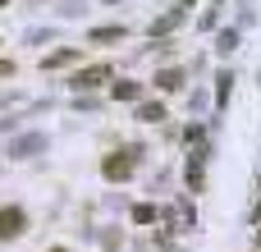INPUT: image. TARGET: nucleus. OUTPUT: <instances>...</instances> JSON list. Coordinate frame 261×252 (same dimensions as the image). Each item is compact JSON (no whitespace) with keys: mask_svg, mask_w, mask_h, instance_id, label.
Here are the masks:
<instances>
[{"mask_svg":"<svg viewBox=\"0 0 261 252\" xmlns=\"http://www.w3.org/2000/svg\"><path fill=\"white\" fill-rule=\"evenodd\" d=\"M156 87L161 92H179L184 87V69L174 64V69H156Z\"/></svg>","mask_w":261,"mask_h":252,"instance_id":"nucleus-6","label":"nucleus"},{"mask_svg":"<svg viewBox=\"0 0 261 252\" xmlns=\"http://www.w3.org/2000/svg\"><path fill=\"white\" fill-rule=\"evenodd\" d=\"M28 230V211L23 207H0V243H14Z\"/></svg>","mask_w":261,"mask_h":252,"instance_id":"nucleus-4","label":"nucleus"},{"mask_svg":"<svg viewBox=\"0 0 261 252\" xmlns=\"http://www.w3.org/2000/svg\"><path fill=\"white\" fill-rule=\"evenodd\" d=\"M73 60H78V51L64 46V51H50V55L41 60V69H64V64H73Z\"/></svg>","mask_w":261,"mask_h":252,"instance_id":"nucleus-9","label":"nucleus"},{"mask_svg":"<svg viewBox=\"0 0 261 252\" xmlns=\"http://www.w3.org/2000/svg\"><path fill=\"white\" fill-rule=\"evenodd\" d=\"M234 46H239V32H220V46H216V51H220V55H229Z\"/></svg>","mask_w":261,"mask_h":252,"instance_id":"nucleus-13","label":"nucleus"},{"mask_svg":"<svg viewBox=\"0 0 261 252\" xmlns=\"http://www.w3.org/2000/svg\"><path fill=\"white\" fill-rule=\"evenodd\" d=\"M124 37H128V28H92L87 32V41H96V46L101 41H124Z\"/></svg>","mask_w":261,"mask_h":252,"instance_id":"nucleus-8","label":"nucleus"},{"mask_svg":"<svg viewBox=\"0 0 261 252\" xmlns=\"http://www.w3.org/2000/svg\"><path fill=\"white\" fill-rule=\"evenodd\" d=\"M0 5H9V0H0Z\"/></svg>","mask_w":261,"mask_h":252,"instance_id":"nucleus-18","label":"nucleus"},{"mask_svg":"<svg viewBox=\"0 0 261 252\" xmlns=\"http://www.w3.org/2000/svg\"><path fill=\"white\" fill-rule=\"evenodd\" d=\"M138 161H142V147H119V152L101 156V179L124 184V179H133V174H138Z\"/></svg>","mask_w":261,"mask_h":252,"instance_id":"nucleus-1","label":"nucleus"},{"mask_svg":"<svg viewBox=\"0 0 261 252\" xmlns=\"http://www.w3.org/2000/svg\"><path fill=\"white\" fill-rule=\"evenodd\" d=\"M156 216H161V211H156L151 202H142V207H133V220H138V225H156Z\"/></svg>","mask_w":261,"mask_h":252,"instance_id":"nucleus-11","label":"nucleus"},{"mask_svg":"<svg viewBox=\"0 0 261 252\" xmlns=\"http://www.w3.org/2000/svg\"><path fill=\"white\" fill-rule=\"evenodd\" d=\"M9 73H14V64H9V60H0V78H9Z\"/></svg>","mask_w":261,"mask_h":252,"instance_id":"nucleus-16","label":"nucleus"},{"mask_svg":"<svg viewBox=\"0 0 261 252\" xmlns=\"http://www.w3.org/2000/svg\"><path fill=\"white\" fill-rule=\"evenodd\" d=\"M174 23H179V14H165V18H156V23H151V37H161V32H170Z\"/></svg>","mask_w":261,"mask_h":252,"instance_id":"nucleus-12","label":"nucleus"},{"mask_svg":"<svg viewBox=\"0 0 261 252\" xmlns=\"http://www.w3.org/2000/svg\"><path fill=\"white\" fill-rule=\"evenodd\" d=\"M110 96H115V101H142V83H133V78H115V83H110Z\"/></svg>","mask_w":261,"mask_h":252,"instance_id":"nucleus-5","label":"nucleus"},{"mask_svg":"<svg viewBox=\"0 0 261 252\" xmlns=\"http://www.w3.org/2000/svg\"><path fill=\"white\" fill-rule=\"evenodd\" d=\"M229 92H234V73L225 69V73H216V106H220V110L229 106Z\"/></svg>","mask_w":261,"mask_h":252,"instance_id":"nucleus-7","label":"nucleus"},{"mask_svg":"<svg viewBox=\"0 0 261 252\" xmlns=\"http://www.w3.org/2000/svg\"><path fill=\"white\" fill-rule=\"evenodd\" d=\"M106 83H115V69H110V64H92V69H78V73L69 78L73 92H96V87H106Z\"/></svg>","mask_w":261,"mask_h":252,"instance_id":"nucleus-3","label":"nucleus"},{"mask_svg":"<svg viewBox=\"0 0 261 252\" xmlns=\"http://www.w3.org/2000/svg\"><path fill=\"white\" fill-rule=\"evenodd\" d=\"M184 138H188V142H202V138H206V129H202V124H188V129H184Z\"/></svg>","mask_w":261,"mask_h":252,"instance_id":"nucleus-14","label":"nucleus"},{"mask_svg":"<svg viewBox=\"0 0 261 252\" xmlns=\"http://www.w3.org/2000/svg\"><path fill=\"white\" fill-rule=\"evenodd\" d=\"M138 115H142V119H147V124H161V119H170V115H165V106H161V101H138Z\"/></svg>","mask_w":261,"mask_h":252,"instance_id":"nucleus-10","label":"nucleus"},{"mask_svg":"<svg viewBox=\"0 0 261 252\" xmlns=\"http://www.w3.org/2000/svg\"><path fill=\"white\" fill-rule=\"evenodd\" d=\"M248 220H252V225H257V220H261V197H257V207L248 211Z\"/></svg>","mask_w":261,"mask_h":252,"instance_id":"nucleus-15","label":"nucleus"},{"mask_svg":"<svg viewBox=\"0 0 261 252\" xmlns=\"http://www.w3.org/2000/svg\"><path fill=\"white\" fill-rule=\"evenodd\" d=\"M257 243H261V234H257Z\"/></svg>","mask_w":261,"mask_h":252,"instance_id":"nucleus-19","label":"nucleus"},{"mask_svg":"<svg viewBox=\"0 0 261 252\" xmlns=\"http://www.w3.org/2000/svg\"><path fill=\"white\" fill-rule=\"evenodd\" d=\"M46 252H73V248H46Z\"/></svg>","mask_w":261,"mask_h":252,"instance_id":"nucleus-17","label":"nucleus"},{"mask_svg":"<svg viewBox=\"0 0 261 252\" xmlns=\"http://www.w3.org/2000/svg\"><path fill=\"white\" fill-rule=\"evenodd\" d=\"M46 147H50V138L32 129V133H18V138L5 142V156H9V161H32V156H41Z\"/></svg>","mask_w":261,"mask_h":252,"instance_id":"nucleus-2","label":"nucleus"}]
</instances>
